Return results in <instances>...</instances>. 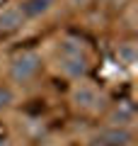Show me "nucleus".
<instances>
[{
    "mask_svg": "<svg viewBox=\"0 0 138 146\" xmlns=\"http://www.w3.org/2000/svg\"><path fill=\"white\" fill-rule=\"evenodd\" d=\"M61 71L66 73L68 78H85L87 71H90V61H87V54L82 49L80 42H63L61 44Z\"/></svg>",
    "mask_w": 138,
    "mask_h": 146,
    "instance_id": "obj_1",
    "label": "nucleus"
},
{
    "mask_svg": "<svg viewBox=\"0 0 138 146\" xmlns=\"http://www.w3.org/2000/svg\"><path fill=\"white\" fill-rule=\"evenodd\" d=\"M41 66V56L36 51H22L10 61V78L15 83H27L36 76Z\"/></svg>",
    "mask_w": 138,
    "mask_h": 146,
    "instance_id": "obj_2",
    "label": "nucleus"
},
{
    "mask_svg": "<svg viewBox=\"0 0 138 146\" xmlns=\"http://www.w3.org/2000/svg\"><path fill=\"white\" fill-rule=\"evenodd\" d=\"M73 102L80 110H85V112H95V110L102 105V95H99V90L95 88V85L78 83L75 88H73Z\"/></svg>",
    "mask_w": 138,
    "mask_h": 146,
    "instance_id": "obj_3",
    "label": "nucleus"
},
{
    "mask_svg": "<svg viewBox=\"0 0 138 146\" xmlns=\"http://www.w3.org/2000/svg\"><path fill=\"white\" fill-rule=\"evenodd\" d=\"M56 5V0H22L17 10L22 12V17L27 20H36V17L46 15V12H51V7Z\"/></svg>",
    "mask_w": 138,
    "mask_h": 146,
    "instance_id": "obj_4",
    "label": "nucleus"
},
{
    "mask_svg": "<svg viewBox=\"0 0 138 146\" xmlns=\"http://www.w3.org/2000/svg\"><path fill=\"white\" fill-rule=\"evenodd\" d=\"M99 141H102L104 146H128L133 141V134L126 127H109V129L99 136Z\"/></svg>",
    "mask_w": 138,
    "mask_h": 146,
    "instance_id": "obj_5",
    "label": "nucleus"
},
{
    "mask_svg": "<svg viewBox=\"0 0 138 146\" xmlns=\"http://www.w3.org/2000/svg\"><path fill=\"white\" fill-rule=\"evenodd\" d=\"M133 122H136V110L128 102H119V107H114L112 115H109V124L112 127H126L128 129Z\"/></svg>",
    "mask_w": 138,
    "mask_h": 146,
    "instance_id": "obj_6",
    "label": "nucleus"
},
{
    "mask_svg": "<svg viewBox=\"0 0 138 146\" xmlns=\"http://www.w3.org/2000/svg\"><path fill=\"white\" fill-rule=\"evenodd\" d=\"M22 25H24V17L17 10V5L0 10V32H15V29H20Z\"/></svg>",
    "mask_w": 138,
    "mask_h": 146,
    "instance_id": "obj_7",
    "label": "nucleus"
},
{
    "mask_svg": "<svg viewBox=\"0 0 138 146\" xmlns=\"http://www.w3.org/2000/svg\"><path fill=\"white\" fill-rule=\"evenodd\" d=\"M116 58L124 66H133V63H136V46H133V44H119Z\"/></svg>",
    "mask_w": 138,
    "mask_h": 146,
    "instance_id": "obj_8",
    "label": "nucleus"
},
{
    "mask_svg": "<svg viewBox=\"0 0 138 146\" xmlns=\"http://www.w3.org/2000/svg\"><path fill=\"white\" fill-rule=\"evenodd\" d=\"M12 102H15V93L10 88H5V85H0V110L10 107Z\"/></svg>",
    "mask_w": 138,
    "mask_h": 146,
    "instance_id": "obj_9",
    "label": "nucleus"
},
{
    "mask_svg": "<svg viewBox=\"0 0 138 146\" xmlns=\"http://www.w3.org/2000/svg\"><path fill=\"white\" fill-rule=\"evenodd\" d=\"M0 146H12L10 141H5V139H0Z\"/></svg>",
    "mask_w": 138,
    "mask_h": 146,
    "instance_id": "obj_10",
    "label": "nucleus"
}]
</instances>
